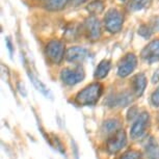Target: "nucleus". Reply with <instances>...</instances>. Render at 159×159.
Instances as JSON below:
<instances>
[{
	"label": "nucleus",
	"instance_id": "nucleus-4",
	"mask_svg": "<svg viewBox=\"0 0 159 159\" xmlns=\"http://www.w3.org/2000/svg\"><path fill=\"white\" fill-rule=\"evenodd\" d=\"M85 77L84 71L81 67L64 68L61 72V79L66 85L73 86L81 82Z\"/></svg>",
	"mask_w": 159,
	"mask_h": 159
},
{
	"label": "nucleus",
	"instance_id": "nucleus-18",
	"mask_svg": "<svg viewBox=\"0 0 159 159\" xmlns=\"http://www.w3.org/2000/svg\"><path fill=\"white\" fill-rule=\"evenodd\" d=\"M105 8L104 2L102 0H93L86 7V11L91 14V16H96L101 13H103Z\"/></svg>",
	"mask_w": 159,
	"mask_h": 159
},
{
	"label": "nucleus",
	"instance_id": "nucleus-25",
	"mask_svg": "<svg viewBox=\"0 0 159 159\" xmlns=\"http://www.w3.org/2000/svg\"><path fill=\"white\" fill-rule=\"evenodd\" d=\"M17 88H18V91L20 92V94L25 97V96H26V89H25V86H24L23 83L22 82H19V83H18Z\"/></svg>",
	"mask_w": 159,
	"mask_h": 159
},
{
	"label": "nucleus",
	"instance_id": "nucleus-6",
	"mask_svg": "<svg viewBox=\"0 0 159 159\" xmlns=\"http://www.w3.org/2000/svg\"><path fill=\"white\" fill-rule=\"evenodd\" d=\"M137 67V57L133 53H127L121 61H120L118 65V74L119 77L125 78L129 76L132 72L136 69Z\"/></svg>",
	"mask_w": 159,
	"mask_h": 159
},
{
	"label": "nucleus",
	"instance_id": "nucleus-1",
	"mask_svg": "<svg viewBox=\"0 0 159 159\" xmlns=\"http://www.w3.org/2000/svg\"><path fill=\"white\" fill-rule=\"evenodd\" d=\"M103 93V86L99 82H93L77 93L75 102L80 106H93L100 99Z\"/></svg>",
	"mask_w": 159,
	"mask_h": 159
},
{
	"label": "nucleus",
	"instance_id": "nucleus-19",
	"mask_svg": "<svg viewBox=\"0 0 159 159\" xmlns=\"http://www.w3.org/2000/svg\"><path fill=\"white\" fill-rule=\"evenodd\" d=\"M152 0H130L128 3V10L131 11H139L148 7Z\"/></svg>",
	"mask_w": 159,
	"mask_h": 159
},
{
	"label": "nucleus",
	"instance_id": "nucleus-26",
	"mask_svg": "<svg viewBox=\"0 0 159 159\" xmlns=\"http://www.w3.org/2000/svg\"><path fill=\"white\" fill-rule=\"evenodd\" d=\"M159 81V68L154 72V74H153L152 76V82L153 83H156Z\"/></svg>",
	"mask_w": 159,
	"mask_h": 159
},
{
	"label": "nucleus",
	"instance_id": "nucleus-11",
	"mask_svg": "<svg viewBox=\"0 0 159 159\" xmlns=\"http://www.w3.org/2000/svg\"><path fill=\"white\" fill-rule=\"evenodd\" d=\"M131 86L136 97H140L147 88V77L143 73L134 75L131 80Z\"/></svg>",
	"mask_w": 159,
	"mask_h": 159
},
{
	"label": "nucleus",
	"instance_id": "nucleus-8",
	"mask_svg": "<svg viewBox=\"0 0 159 159\" xmlns=\"http://www.w3.org/2000/svg\"><path fill=\"white\" fill-rule=\"evenodd\" d=\"M126 143H127V136L125 131L123 129H120L107 140V151L110 154H116L124 148Z\"/></svg>",
	"mask_w": 159,
	"mask_h": 159
},
{
	"label": "nucleus",
	"instance_id": "nucleus-16",
	"mask_svg": "<svg viewBox=\"0 0 159 159\" xmlns=\"http://www.w3.org/2000/svg\"><path fill=\"white\" fill-rule=\"evenodd\" d=\"M146 159H159V146L154 139H150L147 143Z\"/></svg>",
	"mask_w": 159,
	"mask_h": 159
},
{
	"label": "nucleus",
	"instance_id": "nucleus-9",
	"mask_svg": "<svg viewBox=\"0 0 159 159\" xmlns=\"http://www.w3.org/2000/svg\"><path fill=\"white\" fill-rule=\"evenodd\" d=\"M140 57L143 61L150 65L159 61V39L151 41L145 46L140 53Z\"/></svg>",
	"mask_w": 159,
	"mask_h": 159
},
{
	"label": "nucleus",
	"instance_id": "nucleus-17",
	"mask_svg": "<svg viewBox=\"0 0 159 159\" xmlns=\"http://www.w3.org/2000/svg\"><path fill=\"white\" fill-rule=\"evenodd\" d=\"M27 74H28V77H29V79L31 80V82H32V84L34 85V88L38 89L39 92H41L42 94H43L44 96H46L47 98H51V93L50 91L48 89V88L46 85L44 84L43 82L41 81V80H39L37 77L34 76V74L30 73V72H27Z\"/></svg>",
	"mask_w": 159,
	"mask_h": 159
},
{
	"label": "nucleus",
	"instance_id": "nucleus-23",
	"mask_svg": "<svg viewBox=\"0 0 159 159\" xmlns=\"http://www.w3.org/2000/svg\"><path fill=\"white\" fill-rule=\"evenodd\" d=\"M5 43H7V50L10 52V55L11 57L13 56L14 54V45H13V42H11V38H5Z\"/></svg>",
	"mask_w": 159,
	"mask_h": 159
},
{
	"label": "nucleus",
	"instance_id": "nucleus-24",
	"mask_svg": "<svg viewBox=\"0 0 159 159\" xmlns=\"http://www.w3.org/2000/svg\"><path fill=\"white\" fill-rule=\"evenodd\" d=\"M151 24L154 30L159 31V16H155L151 19Z\"/></svg>",
	"mask_w": 159,
	"mask_h": 159
},
{
	"label": "nucleus",
	"instance_id": "nucleus-7",
	"mask_svg": "<svg viewBox=\"0 0 159 159\" xmlns=\"http://www.w3.org/2000/svg\"><path fill=\"white\" fill-rule=\"evenodd\" d=\"M83 29L86 38L91 41H97L101 37V23L96 16H89L86 18L83 23Z\"/></svg>",
	"mask_w": 159,
	"mask_h": 159
},
{
	"label": "nucleus",
	"instance_id": "nucleus-14",
	"mask_svg": "<svg viewBox=\"0 0 159 159\" xmlns=\"http://www.w3.org/2000/svg\"><path fill=\"white\" fill-rule=\"evenodd\" d=\"M71 0H47L45 7L49 11H58L67 7Z\"/></svg>",
	"mask_w": 159,
	"mask_h": 159
},
{
	"label": "nucleus",
	"instance_id": "nucleus-12",
	"mask_svg": "<svg viewBox=\"0 0 159 159\" xmlns=\"http://www.w3.org/2000/svg\"><path fill=\"white\" fill-rule=\"evenodd\" d=\"M131 102V95H129L128 93H121V94L115 95L113 97H109L108 100H107V104H108V106L111 107H124L126 105L130 104Z\"/></svg>",
	"mask_w": 159,
	"mask_h": 159
},
{
	"label": "nucleus",
	"instance_id": "nucleus-22",
	"mask_svg": "<svg viewBox=\"0 0 159 159\" xmlns=\"http://www.w3.org/2000/svg\"><path fill=\"white\" fill-rule=\"evenodd\" d=\"M151 103L153 106L158 107L159 106V86L155 89L154 93L151 96Z\"/></svg>",
	"mask_w": 159,
	"mask_h": 159
},
{
	"label": "nucleus",
	"instance_id": "nucleus-3",
	"mask_svg": "<svg viewBox=\"0 0 159 159\" xmlns=\"http://www.w3.org/2000/svg\"><path fill=\"white\" fill-rule=\"evenodd\" d=\"M104 27L110 34L121 31L124 24V16L118 8L111 7L106 11L104 16Z\"/></svg>",
	"mask_w": 159,
	"mask_h": 159
},
{
	"label": "nucleus",
	"instance_id": "nucleus-21",
	"mask_svg": "<svg viewBox=\"0 0 159 159\" xmlns=\"http://www.w3.org/2000/svg\"><path fill=\"white\" fill-rule=\"evenodd\" d=\"M121 159H142V154L136 150H130L122 156Z\"/></svg>",
	"mask_w": 159,
	"mask_h": 159
},
{
	"label": "nucleus",
	"instance_id": "nucleus-20",
	"mask_svg": "<svg viewBox=\"0 0 159 159\" xmlns=\"http://www.w3.org/2000/svg\"><path fill=\"white\" fill-rule=\"evenodd\" d=\"M153 30H154V29H153L152 26L148 25V24H142V25L139 27V30H137V32H139V34L142 38L150 39L152 37V34H153Z\"/></svg>",
	"mask_w": 159,
	"mask_h": 159
},
{
	"label": "nucleus",
	"instance_id": "nucleus-10",
	"mask_svg": "<svg viewBox=\"0 0 159 159\" xmlns=\"http://www.w3.org/2000/svg\"><path fill=\"white\" fill-rule=\"evenodd\" d=\"M89 56V50L84 47L73 46L66 51V61L73 64H79Z\"/></svg>",
	"mask_w": 159,
	"mask_h": 159
},
{
	"label": "nucleus",
	"instance_id": "nucleus-27",
	"mask_svg": "<svg viewBox=\"0 0 159 159\" xmlns=\"http://www.w3.org/2000/svg\"><path fill=\"white\" fill-rule=\"evenodd\" d=\"M72 1L74 2V4H75V5H79V4L83 3V2H84L85 0H72Z\"/></svg>",
	"mask_w": 159,
	"mask_h": 159
},
{
	"label": "nucleus",
	"instance_id": "nucleus-2",
	"mask_svg": "<svg viewBox=\"0 0 159 159\" xmlns=\"http://www.w3.org/2000/svg\"><path fill=\"white\" fill-rule=\"evenodd\" d=\"M45 55L53 65H59L66 56V47L64 42L53 39L48 42L45 47Z\"/></svg>",
	"mask_w": 159,
	"mask_h": 159
},
{
	"label": "nucleus",
	"instance_id": "nucleus-15",
	"mask_svg": "<svg viewBox=\"0 0 159 159\" xmlns=\"http://www.w3.org/2000/svg\"><path fill=\"white\" fill-rule=\"evenodd\" d=\"M120 127H121V123H120L119 120L110 119L104 122L103 126H102V131L105 134H111L112 135L113 133H116V131L120 130Z\"/></svg>",
	"mask_w": 159,
	"mask_h": 159
},
{
	"label": "nucleus",
	"instance_id": "nucleus-13",
	"mask_svg": "<svg viewBox=\"0 0 159 159\" xmlns=\"http://www.w3.org/2000/svg\"><path fill=\"white\" fill-rule=\"evenodd\" d=\"M110 69H111L110 61H108V59H103V61H101L99 62V65L97 66V68H96L94 77L98 80L104 79V78L108 75Z\"/></svg>",
	"mask_w": 159,
	"mask_h": 159
},
{
	"label": "nucleus",
	"instance_id": "nucleus-5",
	"mask_svg": "<svg viewBox=\"0 0 159 159\" xmlns=\"http://www.w3.org/2000/svg\"><path fill=\"white\" fill-rule=\"evenodd\" d=\"M150 124V116L148 112H142L135 119L130 129V136L132 139H139L146 133Z\"/></svg>",
	"mask_w": 159,
	"mask_h": 159
},
{
	"label": "nucleus",
	"instance_id": "nucleus-28",
	"mask_svg": "<svg viewBox=\"0 0 159 159\" xmlns=\"http://www.w3.org/2000/svg\"><path fill=\"white\" fill-rule=\"evenodd\" d=\"M121 1H126V0H121Z\"/></svg>",
	"mask_w": 159,
	"mask_h": 159
}]
</instances>
